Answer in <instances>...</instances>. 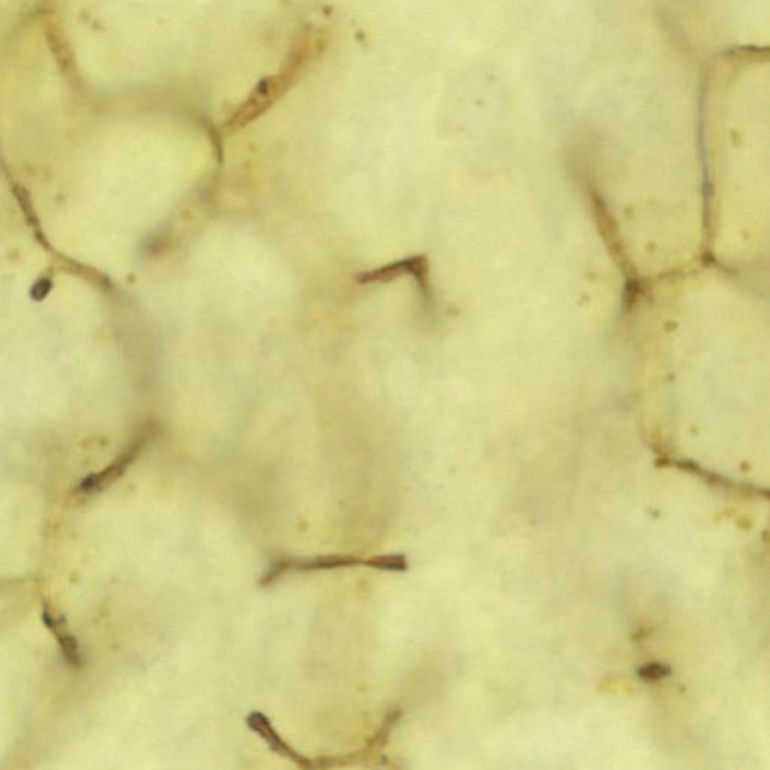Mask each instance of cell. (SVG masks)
Wrapping results in <instances>:
<instances>
[{"label": "cell", "mask_w": 770, "mask_h": 770, "mask_svg": "<svg viewBox=\"0 0 770 770\" xmlns=\"http://www.w3.org/2000/svg\"><path fill=\"white\" fill-rule=\"evenodd\" d=\"M378 570V572H407L408 560L402 554L373 555V557H358V555L328 554L315 557H279L268 563L262 573L259 586H274L285 576L292 573L330 572V570L355 569Z\"/></svg>", "instance_id": "1"}, {"label": "cell", "mask_w": 770, "mask_h": 770, "mask_svg": "<svg viewBox=\"0 0 770 770\" xmlns=\"http://www.w3.org/2000/svg\"><path fill=\"white\" fill-rule=\"evenodd\" d=\"M312 47V41L301 40L298 43L297 49L291 53L288 61H286L285 67L279 71V74L271 77L267 82L262 83V85L256 88V91L250 95L249 100L229 119L228 127L231 130H238V128L244 127L252 119H255L262 110L267 109L276 98H279L282 92L285 91V88H288L294 82L295 76L303 70L304 62L310 58Z\"/></svg>", "instance_id": "2"}, {"label": "cell", "mask_w": 770, "mask_h": 770, "mask_svg": "<svg viewBox=\"0 0 770 770\" xmlns=\"http://www.w3.org/2000/svg\"><path fill=\"white\" fill-rule=\"evenodd\" d=\"M158 426L155 422H148L136 435L133 440L128 443V446L122 450L121 455L104 470L98 471V473L89 474L88 477L82 480L77 486L76 495H82V497H91V495L100 494V492L106 491L113 483L118 482L119 479L124 477V474L130 470L131 465L142 456V453L148 449L149 443L154 440L157 435Z\"/></svg>", "instance_id": "3"}, {"label": "cell", "mask_w": 770, "mask_h": 770, "mask_svg": "<svg viewBox=\"0 0 770 770\" xmlns=\"http://www.w3.org/2000/svg\"><path fill=\"white\" fill-rule=\"evenodd\" d=\"M44 626L52 632L55 637L56 643H58L59 652H61L62 659L68 667L73 670H80L85 665V658H83L82 649H80L79 641L77 638L68 631L67 620L65 617L58 616L55 611L52 610L47 602H44L43 608Z\"/></svg>", "instance_id": "4"}, {"label": "cell", "mask_w": 770, "mask_h": 770, "mask_svg": "<svg viewBox=\"0 0 770 770\" xmlns=\"http://www.w3.org/2000/svg\"><path fill=\"white\" fill-rule=\"evenodd\" d=\"M246 722L247 725H249L250 730L255 731L258 736H261L262 739L267 742V745L270 746L271 751L282 755L283 758H288V760H291L292 763L297 764V766L301 767V769H315V764H313L312 761L307 760L306 757L298 754L294 748H291V746H289L288 743L283 740V737L277 733L276 728L271 725L270 719H268L264 713H250V715L247 716Z\"/></svg>", "instance_id": "5"}, {"label": "cell", "mask_w": 770, "mask_h": 770, "mask_svg": "<svg viewBox=\"0 0 770 770\" xmlns=\"http://www.w3.org/2000/svg\"><path fill=\"white\" fill-rule=\"evenodd\" d=\"M671 668L668 665L661 664V662H652V664L643 665L638 670V677L643 679L644 682H659V680L665 679L670 676Z\"/></svg>", "instance_id": "6"}]
</instances>
